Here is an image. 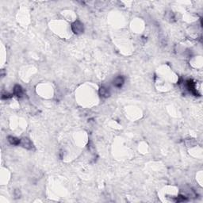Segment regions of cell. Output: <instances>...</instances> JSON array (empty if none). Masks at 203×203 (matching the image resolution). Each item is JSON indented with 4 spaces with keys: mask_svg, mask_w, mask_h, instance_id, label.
Here are the masks:
<instances>
[{
    "mask_svg": "<svg viewBox=\"0 0 203 203\" xmlns=\"http://www.w3.org/2000/svg\"><path fill=\"white\" fill-rule=\"evenodd\" d=\"M99 94L102 96V97H109L110 96V91L107 89V88H106V87H102L101 88H100V90H99Z\"/></svg>",
    "mask_w": 203,
    "mask_h": 203,
    "instance_id": "obj_5",
    "label": "cell"
},
{
    "mask_svg": "<svg viewBox=\"0 0 203 203\" xmlns=\"http://www.w3.org/2000/svg\"><path fill=\"white\" fill-rule=\"evenodd\" d=\"M124 78L122 77V76H118V77H117L115 80H114V81H113V85L116 87H121L122 85H123V83H124Z\"/></svg>",
    "mask_w": 203,
    "mask_h": 203,
    "instance_id": "obj_2",
    "label": "cell"
},
{
    "mask_svg": "<svg viewBox=\"0 0 203 203\" xmlns=\"http://www.w3.org/2000/svg\"><path fill=\"white\" fill-rule=\"evenodd\" d=\"M8 141L11 144V145H20L21 144V141L15 138V137H8Z\"/></svg>",
    "mask_w": 203,
    "mask_h": 203,
    "instance_id": "obj_6",
    "label": "cell"
},
{
    "mask_svg": "<svg viewBox=\"0 0 203 203\" xmlns=\"http://www.w3.org/2000/svg\"><path fill=\"white\" fill-rule=\"evenodd\" d=\"M14 93L15 95H17L18 97H22V95H23V91H22V89L20 86L17 85L14 87Z\"/></svg>",
    "mask_w": 203,
    "mask_h": 203,
    "instance_id": "obj_4",
    "label": "cell"
},
{
    "mask_svg": "<svg viewBox=\"0 0 203 203\" xmlns=\"http://www.w3.org/2000/svg\"><path fill=\"white\" fill-rule=\"evenodd\" d=\"M72 31L75 33L79 34V33H81L83 31V26L80 21H76L72 24Z\"/></svg>",
    "mask_w": 203,
    "mask_h": 203,
    "instance_id": "obj_1",
    "label": "cell"
},
{
    "mask_svg": "<svg viewBox=\"0 0 203 203\" xmlns=\"http://www.w3.org/2000/svg\"><path fill=\"white\" fill-rule=\"evenodd\" d=\"M21 145H22L24 148H27V149L32 148V144H31L30 141L28 140L27 138L22 139V140L21 141Z\"/></svg>",
    "mask_w": 203,
    "mask_h": 203,
    "instance_id": "obj_3",
    "label": "cell"
}]
</instances>
